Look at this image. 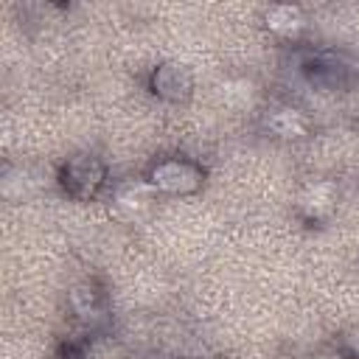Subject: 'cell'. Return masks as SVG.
Wrapping results in <instances>:
<instances>
[{"label": "cell", "instance_id": "52a82bcc", "mask_svg": "<svg viewBox=\"0 0 359 359\" xmlns=\"http://www.w3.org/2000/svg\"><path fill=\"white\" fill-rule=\"evenodd\" d=\"M264 25L269 34L283 36V39H294L297 34L306 31V14L300 6H289V3H275L264 11Z\"/></svg>", "mask_w": 359, "mask_h": 359}, {"label": "cell", "instance_id": "8fae6325", "mask_svg": "<svg viewBox=\"0 0 359 359\" xmlns=\"http://www.w3.org/2000/svg\"><path fill=\"white\" fill-rule=\"evenodd\" d=\"M320 359H351L348 353H328V356H320Z\"/></svg>", "mask_w": 359, "mask_h": 359}, {"label": "cell", "instance_id": "30bf717a", "mask_svg": "<svg viewBox=\"0 0 359 359\" xmlns=\"http://www.w3.org/2000/svg\"><path fill=\"white\" fill-rule=\"evenodd\" d=\"M342 345H345V353H348L351 359H359V325H353L351 331H345Z\"/></svg>", "mask_w": 359, "mask_h": 359}, {"label": "cell", "instance_id": "8992f818", "mask_svg": "<svg viewBox=\"0 0 359 359\" xmlns=\"http://www.w3.org/2000/svg\"><path fill=\"white\" fill-rule=\"evenodd\" d=\"M264 126L280 140H303L311 135V118L294 104H278L266 112Z\"/></svg>", "mask_w": 359, "mask_h": 359}, {"label": "cell", "instance_id": "7a4b0ae2", "mask_svg": "<svg viewBox=\"0 0 359 359\" xmlns=\"http://www.w3.org/2000/svg\"><path fill=\"white\" fill-rule=\"evenodd\" d=\"M107 177H109L107 163L98 154L81 151V154H73L62 165L59 182L67 191V196H73V199H93L107 185Z\"/></svg>", "mask_w": 359, "mask_h": 359}, {"label": "cell", "instance_id": "5b68a950", "mask_svg": "<svg viewBox=\"0 0 359 359\" xmlns=\"http://www.w3.org/2000/svg\"><path fill=\"white\" fill-rule=\"evenodd\" d=\"M154 196H157V191L149 185V180H126V182L115 185L109 208L121 222H137L140 216H146L151 210Z\"/></svg>", "mask_w": 359, "mask_h": 359}, {"label": "cell", "instance_id": "9c48e42d", "mask_svg": "<svg viewBox=\"0 0 359 359\" xmlns=\"http://www.w3.org/2000/svg\"><path fill=\"white\" fill-rule=\"evenodd\" d=\"M67 300H70L73 314H76L79 320H84V323H93V320H98V317L104 314V297H101V292H98L93 283H79V286H73L70 294H67Z\"/></svg>", "mask_w": 359, "mask_h": 359}, {"label": "cell", "instance_id": "ba28073f", "mask_svg": "<svg viewBox=\"0 0 359 359\" xmlns=\"http://www.w3.org/2000/svg\"><path fill=\"white\" fill-rule=\"evenodd\" d=\"M216 95L230 109H250L255 104V98H258V87L247 76H227L224 81H219Z\"/></svg>", "mask_w": 359, "mask_h": 359}, {"label": "cell", "instance_id": "3957f363", "mask_svg": "<svg viewBox=\"0 0 359 359\" xmlns=\"http://www.w3.org/2000/svg\"><path fill=\"white\" fill-rule=\"evenodd\" d=\"M149 90L157 98L171 101V104L188 101L191 93H194V73L185 62H177V59L160 62L149 76Z\"/></svg>", "mask_w": 359, "mask_h": 359}, {"label": "cell", "instance_id": "277c9868", "mask_svg": "<svg viewBox=\"0 0 359 359\" xmlns=\"http://www.w3.org/2000/svg\"><path fill=\"white\" fill-rule=\"evenodd\" d=\"M339 202V185L331 177L309 180L297 194V210L306 222H325L337 210Z\"/></svg>", "mask_w": 359, "mask_h": 359}, {"label": "cell", "instance_id": "6da1fadb", "mask_svg": "<svg viewBox=\"0 0 359 359\" xmlns=\"http://www.w3.org/2000/svg\"><path fill=\"white\" fill-rule=\"evenodd\" d=\"M146 180L157 194L188 196V194H196L205 185V168L196 160H188V157H165V160H157L149 168Z\"/></svg>", "mask_w": 359, "mask_h": 359}]
</instances>
